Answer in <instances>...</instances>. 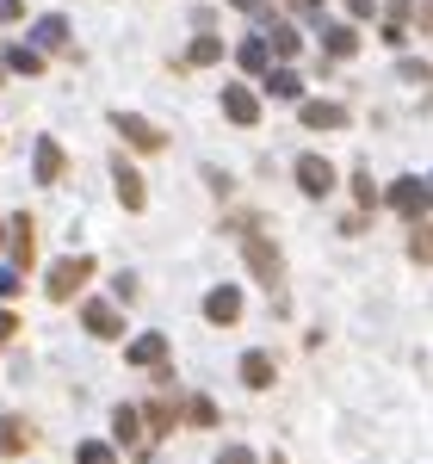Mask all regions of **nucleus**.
I'll return each instance as SVG.
<instances>
[{
	"label": "nucleus",
	"mask_w": 433,
	"mask_h": 464,
	"mask_svg": "<svg viewBox=\"0 0 433 464\" xmlns=\"http://www.w3.org/2000/svg\"><path fill=\"white\" fill-rule=\"evenodd\" d=\"M19 13H25V0H0V25H13Z\"/></svg>",
	"instance_id": "30"
},
{
	"label": "nucleus",
	"mask_w": 433,
	"mask_h": 464,
	"mask_svg": "<svg viewBox=\"0 0 433 464\" xmlns=\"http://www.w3.org/2000/svg\"><path fill=\"white\" fill-rule=\"evenodd\" d=\"M205 322H216V328L242 322V291H236V285H216V291H205Z\"/></svg>",
	"instance_id": "7"
},
{
	"label": "nucleus",
	"mask_w": 433,
	"mask_h": 464,
	"mask_svg": "<svg viewBox=\"0 0 433 464\" xmlns=\"http://www.w3.org/2000/svg\"><path fill=\"white\" fill-rule=\"evenodd\" d=\"M428 198H433L428 179H397V186H390V211H402L409 223H421V217H428Z\"/></svg>",
	"instance_id": "3"
},
{
	"label": "nucleus",
	"mask_w": 433,
	"mask_h": 464,
	"mask_svg": "<svg viewBox=\"0 0 433 464\" xmlns=\"http://www.w3.org/2000/svg\"><path fill=\"white\" fill-rule=\"evenodd\" d=\"M118 459V452H111L106 440H81V446H74V464H111Z\"/></svg>",
	"instance_id": "24"
},
{
	"label": "nucleus",
	"mask_w": 433,
	"mask_h": 464,
	"mask_svg": "<svg viewBox=\"0 0 433 464\" xmlns=\"http://www.w3.org/2000/svg\"><path fill=\"white\" fill-rule=\"evenodd\" d=\"M37 44H43V50H63V44H69V19H63V13H43V19H37Z\"/></svg>",
	"instance_id": "20"
},
{
	"label": "nucleus",
	"mask_w": 433,
	"mask_h": 464,
	"mask_svg": "<svg viewBox=\"0 0 433 464\" xmlns=\"http://www.w3.org/2000/svg\"><path fill=\"white\" fill-rule=\"evenodd\" d=\"M6 69H13V74H32V81H37V74H43V50H32V44H19V50L6 56Z\"/></svg>",
	"instance_id": "22"
},
{
	"label": "nucleus",
	"mask_w": 433,
	"mask_h": 464,
	"mask_svg": "<svg viewBox=\"0 0 433 464\" xmlns=\"http://www.w3.org/2000/svg\"><path fill=\"white\" fill-rule=\"evenodd\" d=\"M32 260H37V223L13 217V266H32Z\"/></svg>",
	"instance_id": "16"
},
{
	"label": "nucleus",
	"mask_w": 433,
	"mask_h": 464,
	"mask_svg": "<svg viewBox=\"0 0 433 464\" xmlns=\"http://www.w3.org/2000/svg\"><path fill=\"white\" fill-rule=\"evenodd\" d=\"M81 328H87L93 341H118V334H124V322H118L111 304H87V310H81Z\"/></svg>",
	"instance_id": "11"
},
{
	"label": "nucleus",
	"mask_w": 433,
	"mask_h": 464,
	"mask_svg": "<svg viewBox=\"0 0 433 464\" xmlns=\"http://www.w3.org/2000/svg\"><path fill=\"white\" fill-rule=\"evenodd\" d=\"M273 464H285V459H273Z\"/></svg>",
	"instance_id": "34"
},
{
	"label": "nucleus",
	"mask_w": 433,
	"mask_h": 464,
	"mask_svg": "<svg viewBox=\"0 0 433 464\" xmlns=\"http://www.w3.org/2000/svg\"><path fill=\"white\" fill-rule=\"evenodd\" d=\"M0 242H6V236H0Z\"/></svg>",
	"instance_id": "35"
},
{
	"label": "nucleus",
	"mask_w": 433,
	"mask_h": 464,
	"mask_svg": "<svg viewBox=\"0 0 433 464\" xmlns=\"http://www.w3.org/2000/svg\"><path fill=\"white\" fill-rule=\"evenodd\" d=\"M32 168H37V186H56V179L69 174V155H63V143H56V137H37Z\"/></svg>",
	"instance_id": "6"
},
{
	"label": "nucleus",
	"mask_w": 433,
	"mask_h": 464,
	"mask_svg": "<svg viewBox=\"0 0 433 464\" xmlns=\"http://www.w3.org/2000/svg\"><path fill=\"white\" fill-rule=\"evenodd\" d=\"M421 32H433V0H421Z\"/></svg>",
	"instance_id": "32"
},
{
	"label": "nucleus",
	"mask_w": 433,
	"mask_h": 464,
	"mask_svg": "<svg viewBox=\"0 0 433 464\" xmlns=\"http://www.w3.org/2000/svg\"><path fill=\"white\" fill-rule=\"evenodd\" d=\"M303 130H347V106H334V100H303Z\"/></svg>",
	"instance_id": "10"
},
{
	"label": "nucleus",
	"mask_w": 433,
	"mask_h": 464,
	"mask_svg": "<svg viewBox=\"0 0 433 464\" xmlns=\"http://www.w3.org/2000/svg\"><path fill=\"white\" fill-rule=\"evenodd\" d=\"M25 291V273L19 266H0V297H19Z\"/></svg>",
	"instance_id": "27"
},
{
	"label": "nucleus",
	"mask_w": 433,
	"mask_h": 464,
	"mask_svg": "<svg viewBox=\"0 0 433 464\" xmlns=\"http://www.w3.org/2000/svg\"><path fill=\"white\" fill-rule=\"evenodd\" d=\"M32 440H37V433L25 428L19 415H0V452H6V459H19V452H32Z\"/></svg>",
	"instance_id": "14"
},
{
	"label": "nucleus",
	"mask_w": 433,
	"mask_h": 464,
	"mask_svg": "<svg viewBox=\"0 0 433 464\" xmlns=\"http://www.w3.org/2000/svg\"><path fill=\"white\" fill-rule=\"evenodd\" d=\"M87 279H93V260H87V254H69V260H56V266H50L43 291H50L56 304H69V297H74L81 285H87Z\"/></svg>",
	"instance_id": "2"
},
{
	"label": "nucleus",
	"mask_w": 433,
	"mask_h": 464,
	"mask_svg": "<svg viewBox=\"0 0 433 464\" xmlns=\"http://www.w3.org/2000/svg\"><path fill=\"white\" fill-rule=\"evenodd\" d=\"M260 87H266V100H303V81H297L291 69H266Z\"/></svg>",
	"instance_id": "17"
},
{
	"label": "nucleus",
	"mask_w": 433,
	"mask_h": 464,
	"mask_svg": "<svg viewBox=\"0 0 433 464\" xmlns=\"http://www.w3.org/2000/svg\"><path fill=\"white\" fill-rule=\"evenodd\" d=\"M322 56H334V63L360 56V32H353V25H328L322 32Z\"/></svg>",
	"instance_id": "15"
},
{
	"label": "nucleus",
	"mask_w": 433,
	"mask_h": 464,
	"mask_svg": "<svg viewBox=\"0 0 433 464\" xmlns=\"http://www.w3.org/2000/svg\"><path fill=\"white\" fill-rule=\"evenodd\" d=\"M223 111H229L236 124H260V100H254L248 87H236V81L223 87Z\"/></svg>",
	"instance_id": "13"
},
{
	"label": "nucleus",
	"mask_w": 433,
	"mask_h": 464,
	"mask_svg": "<svg viewBox=\"0 0 433 464\" xmlns=\"http://www.w3.org/2000/svg\"><path fill=\"white\" fill-rule=\"evenodd\" d=\"M242 384H248V391H273V384H279L273 353H248V359H242Z\"/></svg>",
	"instance_id": "12"
},
{
	"label": "nucleus",
	"mask_w": 433,
	"mask_h": 464,
	"mask_svg": "<svg viewBox=\"0 0 433 464\" xmlns=\"http://www.w3.org/2000/svg\"><path fill=\"white\" fill-rule=\"evenodd\" d=\"M111 179H118V205H124V211H143V205H149V186H143V174H137L130 161H118Z\"/></svg>",
	"instance_id": "9"
},
{
	"label": "nucleus",
	"mask_w": 433,
	"mask_h": 464,
	"mask_svg": "<svg viewBox=\"0 0 433 464\" xmlns=\"http://www.w3.org/2000/svg\"><path fill=\"white\" fill-rule=\"evenodd\" d=\"M242 254H248L254 279H260V285H266V291H279V279H285V254L273 248V242H266L260 229H248V236H242Z\"/></svg>",
	"instance_id": "1"
},
{
	"label": "nucleus",
	"mask_w": 433,
	"mask_h": 464,
	"mask_svg": "<svg viewBox=\"0 0 433 464\" xmlns=\"http://www.w3.org/2000/svg\"><path fill=\"white\" fill-rule=\"evenodd\" d=\"M409 254H415V260H433V223H415V236H409Z\"/></svg>",
	"instance_id": "26"
},
{
	"label": "nucleus",
	"mask_w": 433,
	"mask_h": 464,
	"mask_svg": "<svg viewBox=\"0 0 433 464\" xmlns=\"http://www.w3.org/2000/svg\"><path fill=\"white\" fill-rule=\"evenodd\" d=\"M291 174H297V186H303V198H328V192H334V168H328L322 155H297Z\"/></svg>",
	"instance_id": "4"
},
{
	"label": "nucleus",
	"mask_w": 433,
	"mask_h": 464,
	"mask_svg": "<svg viewBox=\"0 0 433 464\" xmlns=\"http://www.w3.org/2000/svg\"><path fill=\"white\" fill-rule=\"evenodd\" d=\"M236 6H242V13H260V0H236Z\"/></svg>",
	"instance_id": "33"
},
{
	"label": "nucleus",
	"mask_w": 433,
	"mask_h": 464,
	"mask_svg": "<svg viewBox=\"0 0 433 464\" xmlns=\"http://www.w3.org/2000/svg\"><path fill=\"white\" fill-rule=\"evenodd\" d=\"M168 359V334H143V341H130V365H161Z\"/></svg>",
	"instance_id": "19"
},
{
	"label": "nucleus",
	"mask_w": 433,
	"mask_h": 464,
	"mask_svg": "<svg viewBox=\"0 0 433 464\" xmlns=\"http://www.w3.org/2000/svg\"><path fill=\"white\" fill-rule=\"evenodd\" d=\"M13 328H19V322H13V310H0V347L13 341Z\"/></svg>",
	"instance_id": "31"
},
{
	"label": "nucleus",
	"mask_w": 433,
	"mask_h": 464,
	"mask_svg": "<svg viewBox=\"0 0 433 464\" xmlns=\"http://www.w3.org/2000/svg\"><path fill=\"white\" fill-rule=\"evenodd\" d=\"M236 63H242L248 74H266V69H273V50H266V37H248V44L236 50Z\"/></svg>",
	"instance_id": "18"
},
{
	"label": "nucleus",
	"mask_w": 433,
	"mask_h": 464,
	"mask_svg": "<svg viewBox=\"0 0 433 464\" xmlns=\"http://www.w3.org/2000/svg\"><path fill=\"white\" fill-rule=\"evenodd\" d=\"M216 464H254L248 446H229V452H216Z\"/></svg>",
	"instance_id": "29"
},
{
	"label": "nucleus",
	"mask_w": 433,
	"mask_h": 464,
	"mask_svg": "<svg viewBox=\"0 0 433 464\" xmlns=\"http://www.w3.org/2000/svg\"><path fill=\"white\" fill-rule=\"evenodd\" d=\"M216 56H223V37H211V32L192 37V50H186V63H192V69H211Z\"/></svg>",
	"instance_id": "21"
},
{
	"label": "nucleus",
	"mask_w": 433,
	"mask_h": 464,
	"mask_svg": "<svg viewBox=\"0 0 433 464\" xmlns=\"http://www.w3.org/2000/svg\"><path fill=\"white\" fill-rule=\"evenodd\" d=\"M186 421H192V428H216V402L211 396H192V402H186Z\"/></svg>",
	"instance_id": "25"
},
{
	"label": "nucleus",
	"mask_w": 433,
	"mask_h": 464,
	"mask_svg": "<svg viewBox=\"0 0 433 464\" xmlns=\"http://www.w3.org/2000/svg\"><path fill=\"white\" fill-rule=\"evenodd\" d=\"M111 433H118V446L143 452V446H149V421H143V409H130V402H124V409L111 415Z\"/></svg>",
	"instance_id": "8"
},
{
	"label": "nucleus",
	"mask_w": 433,
	"mask_h": 464,
	"mask_svg": "<svg viewBox=\"0 0 433 464\" xmlns=\"http://www.w3.org/2000/svg\"><path fill=\"white\" fill-rule=\"evenodd\" d=\"M111 130H118V137H124V143L149 149V155H155V149H168V137H161V130H155V124H149V118H130V111H111Z\"/></svg>",
	"instance_id": "5"
},
{
	"label": "nucleus",
	"mask_w": 433,
	"mask_h": 464,
	"mask_svg": "<svg viewBox=\"0 0 433 464\" xmlns=\"http://www.w3.org/2000/svg\"><path fill=\"white\" fill-rule=\"evenodd\" d=\"M353 198H360V205H365V211H371V205H378V186H371V179H353Z\"/></svg>",
	"instance_id": "28"
},
{
	"label": "nucleus",
	"mask_w": 433,
	"mask_h": 464,
	"mask_svg": "<svg viewBox=\"0 0 433 464\" xmlns=\"http://www.w3.org/2000/svg\"><path fill=\"white\" fill-rule=\"evenodd\" d=\"M266 50H273L279 63H291V56H297V32H291V25H273V32H266Z\"/></svg>",
	"instance_id": "23"
}]
</instances>
